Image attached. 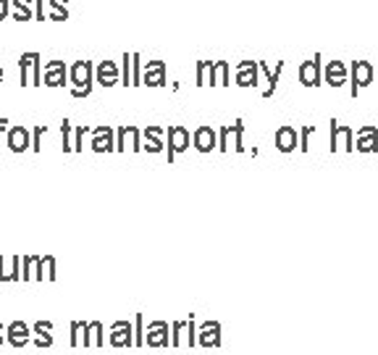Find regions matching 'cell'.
<instances>
[{"instance_id":"cell-1","label":"cell","mask_w":378,"mask_h":355,"mask_svg":"<svg viewBox=\"0 0 378 355\" xmlns=\"http://www.w3.org/2000/svg\"><path fill=\"white\" fill-rule=\"evenodd\" d=\"M92 79H95V66L92 61H76L69 66V82L74 85V98H87L92 95Z\"/></svg>"},{"instance_id":"cell-2","label":"cell","mask_w":378,"mask_h":355,"mask_svg":"<svg viewBox=\"0 0 378 355\" xmlns=\"http://www.w3.org/2000/svg\"><path fill=\"white\" fill-rule=\"evenodd\" d=\"M19 82L21 87H43V61L40 53H21L19 58Z\"/></svg>"},{"instance_id":"cell-3","label":"cell","mask_w":378,"mask_h":355,"mask_svg":"<svg viewBox=\"0 0 378 355\" xmlns=\"http://www.w3.org/2000/svg\"><path fill=\"white\" fill-rule=\"evenodd\" d=\"M43 85L45 87H66L69 85V66L63 61H47L43 69Z\"/></svg>"},{"instance_id":"cell-4","label":"cell","mask_w":378,"mask_h":355,"mask_svg":"<svg viewBox=\"0 0 378 355\" xmlns=\"http://www.w3.org/2000/svg\"><path fill=\"white\" fill-rule=\"evenodd\" d=\"M373 79H376V69L368 61H355L352 63V95L355 98H357V89L368 87Z\"/></svg>"},{"instance_id":"cell-5","label":"cell","mask_w":378,"mask_h":355,"mask_svg":"<svg viewBox=\"0 0 378 355\" xmlns=\"http://www.w3.org/2000/svg\"><path fill=\"white\" fill-rule=\"evenodd\" d=\"M32 337V326H27L21 319H16L11 324L5 326V342L11 345V347H24Z\"/></svg>"},{"instance_id":"cell-6","label":"cell","mask_w":378,"mask_h":355,"mask_svg":"<svg viewBox=\"0 0 378 355\" xmlns=\"http://www.w3.org/2000/svg\"><path fill=\"white\" fill-rule=\"evenodd\" d=\"M166 63L163 61H147V66L142 69V85L147 87H163L166 85Z\"/></svg>"},{"instance_id":"cell-7","label":"cell","mask_w":378,"mask_h":355,"mask_svg":"<svg viewBox=\"0 0 378 355\" xmlns=\"http://www.w3.org/2000/svg\"><path fill=\"white\" fill-rule=\"evenodd\" d=\"M258 72H260V63H255V61H242L239 66H236V85L239 87H258Z\"/></svg>"},{"instance_id":"cell-8","label":"cell","mask_w":378,"mask_h":355,"mask_svg":"<svg viewBox=\"0 0 378 355\" xmlns=\"http://www.w3.org/2000/svg\"><path fill=\"white\" fill-rule=\"evenodd\" d=\"M5 142H8V150H11V153H24V150H30L32 145V132L24 129V127H11L8 134H5Z\"/></svg>"},{"instance_id":"cell-9","label":"cell","mask_w":378,"mask_h":355,"mask_svg":"<svg viewBox=\"0 0 378 355\" xmlns=\"http://www.w3.org/2000/svg\"><path fill=\"white\" fill-rule=\"evenodd\" d=\"M95 79L100 87H113L118 79H121V72L113 61H100L98 69H95Z\"/></svg>"},{"instance_id":"cell-10","label":"cell","mask_w":378,"mask_h":355,"mask_svg":"<svg viewBox=\"0 0 378 355\" xmlns=\"http://www.w3.org/2000/svg\"><path fill=\"white\" fill-rule=\"evenodd\" d=\"M189 148V132L184 127H168V161H174L176 153Z\"/></svg>"},{"instance_id":"cell-11","label":"cell","mask_w":378,"mask_h":355,"mask_svg":"<svg viewBox=\"0 0 378 355\" xmlns=\"http://www.w3.org/2000/svg\"><path fill=\"white\" fill-rule=\"evenodd\" d=\"M8 281H21V255H14L11 261L0 255V284H8Z\"/></svg>"},{"instance_id":"cell-12","label":"cell","mask_w":378,"mask_h":355,"mask_svg":"<svg viewBox=\"0 0 378 355\" xmlns=\"http://www.w3.org/2000/svg\"><path fill=\"white\" fill-rule=\"evenodd\" d=\"M300 82L305 87H318L320 85V56H315L313 61H305L300 66Z\"/></svg>"},{"instance_id":"cell-13","label":"cell","mask_w":378,"mask_h":355,"mask_svg":"<svg viewBox=\"0 0 378 355\" xmlns=\"http://www.w3.org/2000/svg\"><path fill=\"white\" fill-rule=\"evenodd\" d=\"M116 134H118V148L116 150L124 153V150H126V142L131 145L134 153H137V150H142V132H140L137 127H121Z\"/></svg>"},{"instance_id":"cell-14","label":"cell","mask_w":378,"mask_h":355,"mask_svg":"<svg viewBox=\"0 0 378 355\" xmlns=\"http://www.w3.org/2000/svg\"><path fill=\"white\" fill-rule=\"evenodd\" d=\"M208 72H210V87H229L232 85V76H229V63L226 61H216V63H208Z\"/></svg>"},{"instance_id":"cell-15","label":"cell","mask_w":378,"mask_h":355,"mask_svg":"<svg viewBox=\"0 0 378 355\" xmlns=\"http://www.w3.org/2000/svg\"><path fill=\"white\" fill-rule=\"evenodd\" d=\"M92 150L95 153H108V150H116L113 148V129H108V127H98V129H92Z\"/></svg>"},{"instance_id":"cell-16","label":"cell","mask_w":378,"mask_h":355,"mask_svg":"<svg viewBox=\"0 0 378 355\" xmlns=\"http://www.w3.org/2000/svg\"><path fill=\"white\" fill-rule=\"evenodd\" d=\"M192 142H194V148L200 150V153H210V150L216 148V129H210V127H200L194 137H192Z\"/></svg>"},{"instance_id":"cell-17","label":"cell","mask_w":378,"mask_h":355,"mask_svg":"<svg viewBox=\"0 0 378 355\" xmlns=\"http://www.w3.org/2000/svg\"><path fill=\"white\" fill-rule=\"evenodd\" d=\"M344 79H347V66H344L342 61H331V63L326 66V82H329L331 87H342Z\"/></svg>"},{"instance_id":"cell-18","label":"cell","mask_w":378,"mask_h":355,"mask_svg":"<svg viewBox=\"0 0 378 355\" xmlns=\"http://www.w3.org/2000/svg\"><path fill=\"white\" fill-rule=\"evenodd\" d=\"M11 6H14V19L19 21V24H27V21H32L34 19V0H11Z\"/></svg>"},{"instance_id":"cell-19","label":"cell","mask_w":378,"mask_h":355,"mask_svg":"<svg viewBox=\"0 0 378 355\" xmlns=\"http://www.w3.org/2000/svg\"><path fill=\"white\" fill-rule=\"evenodd\" d=\"M111 342L113 345H118V347H129L131 345V324H126V321H116L113 324V329H111Z\"/></svg>"},{"instance_id":"cell-20","label":"cell","mask_w":378,"mask_h":355,"mask_svg":"<svg viewBox=\"0 0 378 355\" xmlns=\"http://www.w3.org/2000/svg\"><path fill=\"white\" fill-rule=\"evenodd\" d=\"M276 145H278V150L291 153V150L297 148V132H294L291 127H281L276 132Z\"/></svg>"},{"instance_id":"cell-21","label":"cell","mask_w":378,"mask_h":355,"mask_svg":"<svg viewBox=\"0 0 378 355\" xmlns=\"http://www.w3.org/2000/svg\"><path fill=\"white\" fill-rule=\"evenodd\" d=\"M142 134H145L142 150H150V153H158V150H163V140H160L163 129H160V127H150V129H145Z\"/></svg>"},{"instance_id":"cell-22","label":"cell","mask_w":378,"mask_h":355,"mask_svg":"<svg viewBox=\"0 0 378 355\" xmlns=\"http://www.w3.org/2000/svg\"><path fill=\"white\" fill-rule=\"evenodd\" d=\"M147 342H150V345H166V324H163V321H155V324L150 326Z\"/></svg>"},{"instance_id":"cell-23","label":"cell","mask_w":378,"mask_h":355,"mask_svg":"<svg viewBox=\"0 0 378 355\" xmlns=\"http://www.w3.org/2000/svg\"><path fill=\"white\" fill-rule=\"evenodd\" d=\"M34 261H37V255L21 258V281H34Z\"/></svg>"},{"instance_id":"cell-24","label":"cell","mask_w":378,"mask_h":355,"mask_svg":"<svg viewBox=\"0 0 378 355\" xmlns=\"http://www.w3.org/2000/svg\"><path fill=\"white\" fill-rule=\"evenodd\" d=\"M140 53H131V87H140L142 85V63H140Z\"/></svg>"},{"instance_id":"cell-25","label":"cell","mask_w":378,"mask_h":355,"mask_svg":"<svg viewBox=\"0 0 378 355\" xmlns=\"http://www.w3.org/2000/svg\"><path fill=\"white\" fill-rule=\"evenodd\" d=\"M131 53H124V58H121V82H124V87H131Z\"/></svg>"},{"instance_id":"cell-26","label":"cell","mask_w":378,"mask_h":355,"mask_svg":"<svg viewBox=\"0 0 378 355\" xmlns=\"http://www.w3.org/2000/svg\"><path fill=\"white\" fill-rule=\"evenodd\" d=\"M60 137H63V153H71L74 150V145H71L74 129H71V124H69V118H63V124H60Z\"/></svg>"},{"instance_id":"cell-27","label":"cell","mask_w":378,"mask_h":355,"mask_svg":"<svg viewBox=\"0 0 378 355\" xmlns=\"http://www.w3.org/2000/svg\"><path fill=\"white\" fill-rule=\"evenodd\" d=\"M45 263V281H56V258L53 255H43Z\"/></svg>"},{"instance_id":"cell-28","label":"cell","mask_w":378,"mask_h":355,"mask_svg":"<svg viewBox=\"0 0 378 355\" xmlns=\"http://www.w3.org/2000/svg\"><path fill=\"white\" fill-rule=\"evenodd\" d=\"M45 132H47V127H34V129H32V150H34V153L43 150V134Z\"/></svg>"},{"instance_id":"cell-29","label":"cell","mask_w":378,"mask_h":355,"mask_svg":"<svg viewBox=\"0 0 378 355\" xmlns=\"http://www.w3.org/2000/svg\"><path fill=\"white\" fill-rule=\"evenodd\" d=\"M216 332H219V324H205L203 345H208V347H210V342L216 345Z\"/></svg>"},{"instance_id":"cell-30","label":"cell","mask_w":378,"mask_h":355,"mask_svg":"<svg viewBox=\"0 0 378 355\" xmlns=\"http://www.w3.org/2000/svg\"><path fill=\"white\" fill-rule=\"evenodd\" d=\"M85 326H87V321H74L71 324V345L74 347H79V345H82V340H79V332H82Z\"/></svg>"},{"instance_id":"cell-31","label":"cell","mask_w":378,"mask_h":355,"mask_svg":"<svg viewBox=\"0 0 378 355\" xmlns=\"http://www.w3.org/2000/svg\"><path fill=\"white\" fill-rule=\"evenodd\" d=\"M89 129L87 127H79V129H74V153H82V140H85V134H87Z\"/></svg>"},{"instance_id":"cell-32","label":"cell","mask_w":378,"mask_h":355,"mask_svg":"<svg viewBox=\"0 0 378 355\" xmlns=\"http://www.w3.org/2000/svg\"><path fill=\"white\" fill-rule=\"evenodd\" d=\"M34 345H37V347H50V345H53V334H50V332H37Z\"/></svg>"},{"instance_id":"cell-33","label":"cell","mask_w":378,"mask_h":355,"mask_svg":"<svg viewBox=\"0 0 378 355\" xmlns=\"http://www.w3.org/2000/svg\"><path fill=\"white\" fill-rule=\"evenodd\" d=\"M92 342L102 347V324H98V321H92Z\"/></svg>"},{"instance_id":"cell-34","label":"cell","mask_w":378,"mask_h":355,"mask_svg":"<svg viewBox=\"0 0 378 355\" xmlns=\"http://www.w3.org/2000/svg\"><path fill=\"white\" fill-rule=\"evenodd\" d=\"M34 281H45V263L43 258L34 261Z\"/></svg>"},{"instance_id":"cell-35","label":"cell","mask_w":378,"mask_h":355,"mask_svg":"<svg viewBox=\"0 0 378 355\" xmlns=\"http://www.w3.org/2000/svg\"><path fill=\"white\" fill-rule=\"evenodd\" d=\"M11 14H14V11H11V0H0V21L8 19Z\"/></svg>"},{"instance_id":"cell-36","label":"cell","mask_w":378,"mask_h":355,"mask_svg":"<svg viewBox=\"0 0 378 355\" xmlns=\"http://www.w3.org/2000/svg\"><path fill=\"white\" fill-rule=\"evenodd\" d=\"M43 3L45 0H34V19L37 21H47V14H43Z\"/></svg>"},{"instance_id":"cell-37","label":"cell","mask_w":378,"mask_h":355,"mask_svg":"<svg viewBox=\"0 0 378 355\" xmlns=\"http://www.w3.org/2000/svg\"><path fill=\"white\" fill-rule=\"evenodd\" d=\"M32 332H34V334H37V332H53V324H50V321H43V319H40L37 324L32 326Z\"/></svg>"},{"instance_id":"cell-38","label":"cell","mask_w":378,"mask_h":355,"mask_svg":"<svg viewBox=\"0 0 378 355\" xmlns=\"http://www.w3.org/2000/svg\"><path fill=\"white\" fill-rule=\"evenodd\" d=\"M47 19H50V21H66V19H69V11H66V8H63V11H50Z\"/></svg>"},{"instance_id":"cell-39","label":"cell","mask_w":378,"mask_h":355,"mask_svg":"<svg viewBox=\"0 0 378 355\" xmlns=\"http://www.w3.org/2000/svg\"><path fill=\"white\" fill-rule=\"evenodd\" d=\"M50 3V11H63L69 6V0H47Z\"/></svg>"},{"instance_id":"cell-40","label":"cell","mask_w":378,"mask_h":355,"mask_svg":"<svg viewBox=\"0 0 378 355\" xmlns=\"http://www.w3.org/2000/svg\"><path fill=\"white\" fill-rule=\"evenodd\" d=\"M8 124H11V121H8V116H0V140L8 134Z\"/></svg>"},{"instance_id":"cell-41","label":"cell","mask_w":378,"mask_h":355,"mask_svg":"<svg viewBox=\"0 0 378 355\" xmlns=\"http://www.w3.org/2000/svg\"><path fill=\"white\" fill-rule=\"evenodd\" d=\"M3 342H5V324H0V347H3Z\"/></svg>"},{"instance_id":"cell-42","label":"cell","mask_w":378,"mask_h":355,"mask_svg":"<svg viewBox=\"0 0 378 355\" xmlns=\"http://www.w3.org/2000/svg\"><path fill=\"white\" fill-rule=\"evenodd\" d=\"M3 79H5V72H3V63H0V85H3Z\"/></svg>"}]
</instances>
